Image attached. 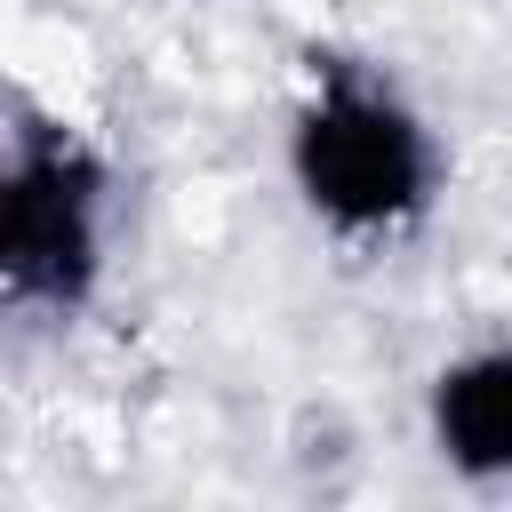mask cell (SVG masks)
<instances>
[{
    "mask_svg": "<svg viewBox=\"0 0 512 512\" xmlns=\"http://www.w3.org/2000/svg\"><path fill=\"white\" fill-rule=\"evenodd\" d=\"M440 136L360 56H312L288 112V184L336 248H400L440 200Z\"/></svg>",
    "mask_w": 512,
    "mask_h": 512,
    "instance_id": "1",
    "label": "cell"
},
{
    "mask_svg": "<svg viewBox=\"0 0 512 512\" xmlns=\"http://www.w3.org/2000/svg\"><path fill=\"white\" fill-rule=\"evenodd\" d=\"M112 168L64 120H24L0 144V320H64L104 280Z\"/></svg>",
    "mask_w": 512,
    "mask_h": 512,
    "instance_id": "2",
    "label": "cell"
},
{
    "mask_svg": "<svg viewBox=\"0 0 512 512\" xmlns=\"http://www.w3.org/2000/svg\"><path fill=\"white\" fill-rule=\"evenodd\" d=\"M432 448L472 488H512V336L456 352L424 392Z\"/></svg>",
    "mask_w": 512,
    "mask_h": 512,
    "instance_id": "3",
    "label": "cell"
}]
</instances>
